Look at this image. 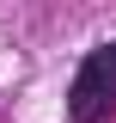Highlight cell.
<instances>
[{"instance_id": "6da1fadb", "label": "cell", "mask_w": 116, "mask_h": 123, "mask_svg": "<svg viewBox=\"0 0 116 123\" xmlns=\"http://www.w3.org/2000/svg\"><path fill=\"white\" fill-rule=\"evenodd\" d=\"M116 111V43L110 49H92L79 62V74L67 86V117L73 123H104Z\"/></svg>"}]
</instances>
